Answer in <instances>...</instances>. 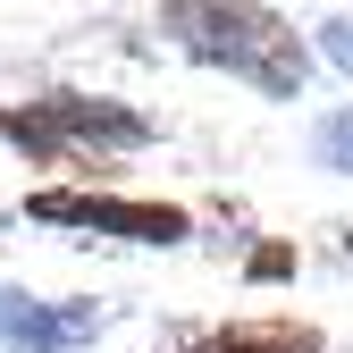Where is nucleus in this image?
Masks as SVG:
<instances>
[{"label":"nucleus","mask_w":353,"mask_h":353,"mask_svg":"<svg viewBox=\"0 0 353 353\" xmlns=\"http://www.w3.org/2000/svg\"><path fill=\"white\" fill-rule=\"evenodd\" d=\"M160 34L168 51H185L228 84H252L261 101H303L312 84V42L261 0H160Z\"/></svg>","instance_id":"f257e3e1"},{"label":"nucleus","mask_w":353,"mask_h":353,"mask_svg":"<svg viewBox=\"0 0 353 353\" xmlns=\"http://www.w3.org/2000/svg\"><path fill=\"white\" fill-rule=\"evenodd\" d=\"M34 228L59 236H101V244H143V252H185L194 244V210L160 202V194H110V185H34L26 194Z\"/></svg>","instance_id":"f03ea898"},{"label":"nucleus","mask_w":353,"mask_h":353,"mask_svg":"<svg viewBox=\"0 0 353 353\" xmlns=\"http://www.w3.org/2000/svg\"><path fill=\"white\" fill-rule=\"evenodd\" d=\"M26 110L59 135L68 168H84V160H126V152H152V143H160V126H152L135 101H118V93H76V84H51V93H34Z\"/></svg>","instance_id":"7ed1b4c3"},{"label":"nucleus","mask_w":353,"mask_h":353,"mask_svg":"<svg viewBox=\"0 0 353 353\" xmlns=\"http://www.w3.org/2000/svg\"><path fill=\"white\" fill-rule=\"evenodd\" d=\"M110 336L101 294H34L0 278V353H93Z\"/></svg>","instance_id":"20e7f679"},{"label":"nucleus","mask_w":353,"mask_h":353,"mask_svg":"<svg viewBox=\"0 0 353 353\" xmlns=\"http://www.w3.org/2000/svg\"><path fill=\"white\" fill-rule=\"evenodd\" d=\"M160 353H328V328L303 312H236V320H185Z\"/></svg>","instance_id":"39448f33"},{"label":"nucleus","mask_w":353,"mask_h":353,"mask_svg":"<svg viewBox=\"0 0 353 353\" xmlns=\"http://www.w3.org/2000/svg\"><path fill=\"white\" fill-rule=\"evenodd\" d=\"M312 160H320L328 176H353V101L328 110V118H312Z\"/></svg>","instance_id":"423d86ee"},{"label":"nucleus","mask_w":353,"mask_h":353,"mask_svg":"<svg viewBox=\"0 0 353 353\" xmlns=\"http://www.w3.org/2000/svg\"><path fill=\"white\" fill-rule=\"evenodd\" d=\"M294 270H303V252H294L286 236H278V244H252V252H244V286H286Z\"/></svg>","instance_id":"0eeeda50"},{"label":"nucleus","mask_w":353,"mask_h":353,"mask_svg":"<svg viewBox=\"0 0 353 353\" xmlns=\"http://www.w3.org/2000/svg\"><path fill=\"white\" fill-rule=\"evenodd\" d=\"M320 51L336 76H353V17H320Z\"/></svg>","instance_id":"6e6552de"}]
</instances>
